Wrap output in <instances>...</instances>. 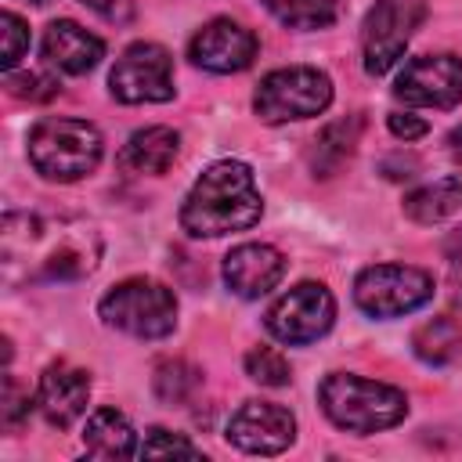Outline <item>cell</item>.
Segmentation results:
<instances>
[{"label": "cell", "instance_id": "12", "mask_svg": "<svg viewBox=\"0 0 462 462\" xmlns=\"http://www.w3.org/2000/svg\"><path fill=\"white\" fill-rule=\"evenodd\" d=\"M296 440V419L278 401H245L227 422V444L245 455H278Z\"/></svg>", "mask_w": 462, "mask_h": 462}, {"label": "cell", "instance_id": "5", "mask_svg": "<svg viewBox=\"0 0 462 462\" xmlns=\"http://www.w3.org/2000/svg\"><path fill=\"white\" fill-rule=\"evenodd\" d=\"M97 314L116 332L137 339H162L177 328V296L155 278H126L101 296Z\"/></svg>", "mask_w": 462, "mask_h": 462}, {"label": "cell", "instance_id": "22", "mask_svg": "<svg viewBox=\"0 0 462 462\" xmlns=\"http://www.w3.org/2000/svg\"><path fill=\"white\" fill-rule=\"evenodd\" d=\"M263 7L289 29H325L339 18V0H263Z\"/></svg>", "mask_w": 462, "mask_h": 462}, {"label": "cell", "instance_id": "3", "mask_svg": "<svg viewBox=\"0 0 462 462\" xmlns=\"http://www.w3.org/2000/svg\"><path fill=\"white\" fill-rule=\"evenodd\" d=\"M318 404L328 415L332 426L346 433H379L397 426L408 415V397L404 390L390 383H375L354 372H332L318 386Z\"/></svg>", "mask_w": 462, "mask_h": 462}, {"label": "cell", "instance_id": "30", "mask_svg": "<svg viewBox=\"0 0 462 462\" xmlns=\"http://www.w3.org/2000/svg\"><path fill=\"white\" fill-rule=\"evenodd\" d=\"M83 4L108 22H130V14H134V0H83Z\"/></svg>", "mask_w": 462, "mask_h": 462}, {"label": "cell", "instance_id": "7", "mask_svg": "<svg viewBox=\"0 0 462 462\" xmlns=\"http://www.w3.org/2000/svg\"><path fill=\"white\" fill-rule=\"evenodd\" d=\"M433 300V278L411 263H372L354 278V303L368 318H401Z\"/></svg>", "mask_w": 462, "mask_h": 462}, {"label": "cell", "instance_id": "29", "mask_svg": "<svg viewBox=\"0 0 462 462\" xmlns=\"http://www.w3.org/2000/svg\"><path fill=\"white\" fill-rule=\"evenodd\" d=\"M386 126H390V134L393 137H401L404 144L408 141H419L430 126H426V119H419V116H411V112H390L386 116Z\"/></svg>", "mask_w": 462, "mask_h": 462}, {"label": "cell", "instance_id": "2", "mask_svg": "<svg viewBox=\"0 0 462 462\" xmlns=\"http://www.w3.org/2000/svg\"><path fill=\"white\" fill-rule=\"evenodd\" d=\"M260 213H263V199L256 191L253 170L238 159H217L184 195L180 227L191 238H220L253 227Z\"/></svg>", "mask_w": 462, "mask_h": 462}, {"label": "cell", "instance_id": "15", "mask_svg": "<svg viewBox=\"0 0 462 462\" xmlns=\"http://www.w3.org/2000/svg\"><path fill=\"white\" fill-rule=\"evenodd\" d=\"M285 278V256L267 242H242L224 256V282L242 300L267 296Z\"/></svg>", "mask_w": 462, "mask_h": 462}, {"label": "cell", "instance_id": "1", "mask_svg": "<svg viewBox=\"0 0 462 462\" xmlns=\"http://www.w3.org/2000/svg\"><path fill=\"white\" fill-rule=\"evenodd\" d=\"M101 263V235L83 217L7 209L0 220V274L4 285L79 282Z\"/></svg>", "mask_w": 462, "mask_h": 462}, {"label": "cell", "instance_id": "11", "mask_svg": "<svg viewBox=\"0 0 462 462\" xmlns=\"http://www.w3.org/2000/svg\"><path fill=\"white\" fill-rule=\"evenodd\" d=\"M393 97L411 108H455L462 101V58L422 54L393 79Z\"/></svg>", "mask_w": 462, "mask_h": 462}, {"label": "cell", "instance_id": "19", "mask_svg": "<svg viewBox=\"0 0 462 462\" xmlns=\"http://www.w3.org/2000/svg\"><path fill=\"white\" fill-rule=\"evenodd\" d=\"M462 209V177H440L404 195V217L415 224H440Z\"/></svg>", "mask_w": 462, "mask_h": 462}, {"label": "cell", "instance_id": "21", "mask_svg": "<svg viewBox=\"0 0 462 462\" xmlns=\"http://www.w3.org/2000/svg\"><path fill=\"white\" fill-rule=\"evenodd\" d=\"M411 350L426 365H451L462 354V325L451 314H437L411 332Z\"/></svg>", "mask_w": 462, "mask_h": 462}, {"label": "cell", "instance_id": "13", "mask_svg": "<svg viewBox=\"0 0 462 462\" xmlns=\"http://www.w3.org/2000/svg\"><path fill=\"white\" fill-rule=\"evenodd\" d=\"M260 43L253 36V29L231 22V18H213L206 22L191 43H188V58L206 69V72H217V76H227V72H242L253 65Z\"/></svg>", "mask_w": 462, "mask_h": 462}, {"label": "cell", "instance_id": "10", "mask_svg": "<svg viewBox=\"0 0 462 462\" xmlns=\"http://www.w3.org/2000/svg\"><path fill=\"white\" fill-rule=\"evenodd\" d=\"M108 90L123 105H159L173 97V58L159 43H130L112 72H108Z\"/></svg>", "mask_w": 462, "mask_h": 462}, {"label": "cell", "instance_id": "20", "mask_svg": "<svg viewBox=\"0 0 462 462\" xmlns=\"http://www.w3.org/2000/svg\"><path fill=\"white\" fill-rule=\"evenodd\" d=\"M357 137H361V116H346V119L328 123V126L314 137V152H310V170H314V177H332V173L354 155Z\"/></svg>", "mask_w": 462, "mask_h": 462}, {"label": "cell", "instance_id": "32", "mask_svg": "<svg viewBox=\"0 0 462 462\" xmlns=\"http://www.w3.org/2000/svg\"><path fill=\"white\" fill-rule=\"evenodd\" d=\"M448 152H451L455 162H462V126H455V130L448 134Z\"/></svg>", "mask_w": 462, "mask_h": 462}, {"label": "cell", "instance_id": "25", "mask_svg": "<svg viewBox=\"0 0 462 462\" xmlns=\"http://www.w3.org/2000/svg\"><path fill=\"white\" fill-rule=\"evenodd\" d=\"M141 458H202V451L184 437V433H173L166 426H152L137 448Z\"/></svg>", "mask_w": 462, "mask_h": 462}, {"label": "cell", "instance_id": "6", "mask_svg": "<svg viewBox=\"0 0 462 462\" xmlns=\"http://www.w3.org/2000/svg\"><path fill=\"white\" fill-rule=\"evenodd\" d=\"M328 105H332V79L314 65L274 69L256 83L253 94V112L271 126L321 116Z\"/></svg>", "mask_w": 462, "mask_h": 462}, {"label": "cell", "instance_id": "17", "mask_svg": "<svg viewBox=\"0 0 462 462\" xmlns=\"http://www.w3.org/2000/svg\"><path fill=\"white\" fill-rule=\"evenodd\" d=\"M180 152V134L173 126H144L137 134L126 137L123 152H119V170L130 173V177H159L173 166Z\"/></svg>", "mask_w": 462, "mask_h": 462}, {"label": "cell", "instance_id": "8", "mask_svg": "<svg viewBox=\"0 0 462 462\" xmlns=\"http://www.w3.org/2000/svg\"><path fill=\"white\" fill-rule=\"evenodd\" d=\"M426 18L422 0H375L361 25V61L368 76L390 72Z\"/></svg>", "mask_w": 462, "mask_h": 462}, {"label": "cell", "instance_id": "26", "mask_svg": "<svg viewBox=\"0 0 462 462\" xmlns=\"http://www.w3.org/2000/svg\"><path fill=\"white\" fill-rule=\"evenodd\" d=\"M29 51V25L14 11H0V69L11 72Z\"/></svg>", "mask_w": 462, "mask_h": 462}, {"label": "cell", "instance_id": "23", "mask_svg": "<svg viewBox=\"0 0 462 462\" xmlns=\"http://www.w3.org/2000/svg\"><path fill=\"white\" fill-rule=\"evenodd\" d=\"M202 383L199 368L173 357V361H159L155 365V375H152V386H155V397L166 401V404H180L195 393V386Z\"/></svg>", "mask_w": 462, "mask_h": 462}, {"label": "cell", "instance_id": "33", "mask_svg": "<svg viewBox=\"0 0 462 462\" xmlns=\"http://www.w3.org/2000/svg\"><path fill=\"white\" fill-rule=\"evenodd\" d=\"M29 4H43V0H29Z\"/></svg>", "mask_w": 462, "mask_h": 462}, {"label": "cell", "instance_id": "18", "mask_svg": "<svg viewBox=\"0 0 462 462\" xmlns=\"http://www.w3.org/2000/svg\"><path fill=\"white\" fill-rule=\"evenodd\" d=\"M83 448H87L90 458L119 462V458H134L141 444H137V433H134V426L123 411L97 408L83 426Z\"/></svg>", "mask_w": 462, "mask_h": 462}, {"label": "cell", "instance_id": "14", "mask_svg": "<svg viewBox=\"0 0 462 462\" xmlns=\"http://www.w3.org/2000/svg\"><path fill=\"white\" fill-rule=\"evenodd\" d=\"M87 401H90V375L83 368L69 361H54L43 368L36 386V408L51 426L69 430L87 411Z\"/></svg>", "mask_w": 462, "mask_h": 462}, {"label": "cell", "instance_id": "27", "mask_svg": "<svg viewBox=\"0 0 462 462\" xmlns=\"http://www.w3.org/2000/svg\"><path fill=\"white\" fill-rule=\"evenodd\" d=\"M4 87L7 94L14 97H25V101H47L58 94V79L47 76V72H4Z\"/></svg>", "mask_w": 462, "mask_h": 462}, {"label": "cell", "instance_id": "24", "mask_svg": "<svg viewBox=\"0 0 462 462\" xmlns=\"http://www.w3.org/2000/svg\"><path fill=\"white\" fill-rule=\"evenodd\" d=\"M245 375L260 386H285L292 379V368H289V357L274 346H253L245 354Z\"/></svg>", "mask_w": 462, "mask_h": 462}, {"label": "cell", "instance_id": "28", "mask_svg": "<svg viewBox=\"0 0 462 462\" xmlns=\"http://www.w3.org/2000/svg\"><path fill=\"white\" fill-rule=\"evenodd\" d=\"M29 408H32L29 390H22L14 375H4V393H0V419H4V426L14 430L29 415Z\"/></svg>", "mask_w": 462, "mask_h": 462}, {"label": "cell", "instance_id": "9", "mask_svg": "<svg viewBox=\"0 0 462 462\" xmlns=\"http://www.w3.org/2000/svg\"><path fill=\"white\" fill-rule=\"evenodd\" d=\"M336 321V300L321 282H300L267 307V332L285 346L321 339Z\"/></svg>", "mask_w": 462, "mask_h": 462}, {"label": "cell", "instance_id": "31", "mask_svg": "<svg viewBox=\"0 0 462 462\" xmlns=\"http://www.w3.org/2000/svg\"><path fill=\"white\" fill-rule=\"evenodd\" d=\"M448 260H451L455 271H462V231L448 238Z\"/></svg>", "mask_w": 462, "mask_h": 462}, {"label": "cell", "instance_id": "16", "mask_svg": "<svg viewBox=\"0 0 462 462\" xmlns=\"http://www.w3.org/2000/svg\"><path fill=\"white\" fill-rule=\"evenodd\" d=\"M43 58L47 65H54L65 76H83L90 72L101 58H105V43L101 36H94L90 29H83L72 18H58L43 29Z\"/></svg>", "mask_w": 462, "mask_h": 462}, {"label": "cell", "instance_id": "4", "mask_svg": "<svg viewBox=\"0 0 462 462\" xmlns=\"http://www.w3.org/2000/svg\"><path fill=\"white\" fill-rule=\"evenodd\" d=\"M29 162L40 177L72 184L79 177H90L101 162L105 141L94 123L87 119H65V116H47L40 119L29 137H25Z\"/></svg>", "mask_w": 462, "mask_h": 462}]
</instances>
